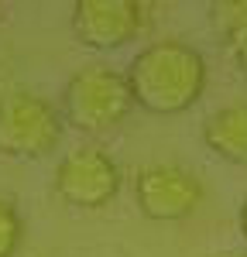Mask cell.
<instances>
[{"label": "cell", "mask_w": 247, "mask_h": 257, "mask_svg": "<svg viewBox=\"0 0 247 257\" xmlns=\"http://www.w3.org/2000/svg\"><path fill=\"white\" fill-rule=\"evenodd\" d=\"M203 144L223 161L247 165V103H233L203 120Z\"/></svg>", "instance_id": "cell-7"}, {"label": "cell", "mask_w": 247, "mask_h": 257, "mask_svg": "<svg viewBox=\"0 0 247 257\" xmlns=\"http://www.w3.org/2000/svg\"><path fill=\"white\" fill-rule=\"evenodd\" d=\"M62 103H65V120L72 127L100 134L124 123V117L134 106V96L124 72L110 65H86L69 79Z\"/></svg>", "instance_id": "cell-2"}, {"label": "cell", "mask_w": 247, "mask_h": 257, "mask_svg": "<svg viewBox=\"0 0 247 257\" xmlns=\"http://www.w3.org/2000/svg\"><path fill=\"white\" fill-rule=\"evenodd\" d=\"M62 138V117L48 99L35 93H11L0 99V155L41 158L55 151Z\"/></svg>", "instance_id": "cell-3"}, {"label": "cell", "mask_w": 247, "mask_h": 257, "mask_svg": "<svg viewBox=\"0 0 247 257\" xmlns=\"http://www.w3.org/2000/svg\"><path fill=\"white\" fill-rule=\"evenodd\" d=\"M144 7L138 0H79L72 7V31L86 48L110 52L138 38Z\"/></svg>", "instance_id": "cell-6"}, {"label": "cell", "mask_w": 247, "mask_h": 257, "mask_svg": "<svg viewBox=\"0 0 247 257\" xmlns=\"http://www.w3.org/2000/svg\"><path fill=\"white\" fill-rule=\"evenodd\" d=\"M240 233L247 240V199H244V206H240Z\"/></svg>", "instance_id": "cell-10"}, {"label": "cell", "mask_w": 247, "mask_h": 257, "mask_svg": "<svg viewBox=\"0 0 247 257\" xmlns=\"http://www.w3.org/2000/svg\"><path fill=\"white\" fill-rule=\"evenodd\" d=\"M230 257H237V254H230Z\"/></svg>", "instance_id": "cell-11"}, {"label": "cell", "mask_w": 247, "mask_h": 257, "mask_svg": "<svg viewBox=\"0 0 247 257\" xmlns=\"http://www.w3.org/2000/svg\"><path fill=\"white\" fill-rule=\"evenodd\" d=\"M213 24L233 52L237 65L247 72V0H223L213 4Z\"/></svg>", "instance_id": "cell-8"}, {"label": "cell", "mask_w": 247, "mask_h": 257, "mask_svg": "<svg viewBox=\"0 0 247 257\" xmlns=\"http://www.w3.org/2000/svg\"><path fill=\"white\" fill-rule=\"evenodd\" d=\"M55 192L76 209H103L120 192V168L103 148H76L55 168Z\"/></svg>", "instance_id": "cell-4"}, {"label": "cell", "mask_w": 247, "mask_h": 257, "mask_svg": "<svg viewBox=\"0 0 247 257\" xmlns=\"http://www.w3.org/2000/svg\"><path fill=\"white\" fill-rule=\"evenodd\" d=\"M134 199H138V209L148 219L175 223V219H185L199 209L203 182L189 168H179V165H148L138 172Z\"/></svg>", "instance_id": "cell-5"}, {"label": "cell", "mask_w": 247, "mask_h": 257, "mask_svg": "<svg viewBox=\"0 0 247 257\" xmlns=\"http://www.w3.org/2000/svg\"><path fill=\"white\" fill-rule=\"evenodd\" d=\"M124 76L131 86L134 106L158 117H172V113H185L203 96L206 62L192 45L168 38L141 48Z\"/></svg>", "instance_id": "cell-1"}, {"label": "cell", "mask_w": 247, "mask_h": 257, "mask_svg": "<svg viewBox=\"0 0 247 257\" xmlns=\"http://www.w3.org/2000/svg\"><path fill=\"white\" fill-rule=\"evenodd\" d=\"M21 237H24V223H21L18 209L0 199V257H14L21 247Z\"/></svg>", "instance_id": "cell-9"}]
</instances>
